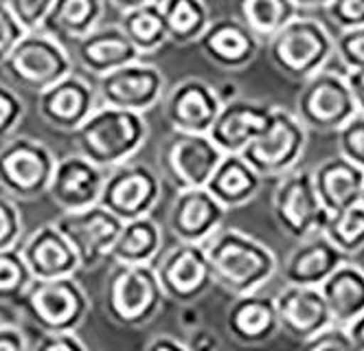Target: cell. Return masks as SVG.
Instances as JSON below:
<instances>
[{"label":"cell","instance_id":"cell-2","mask_svg":"<svg viewBox=\"0 0 364 351\" xmlns=\"http://www.w3.org/2000/svg\"><path fill=\"white\" fill-rule=\"evenodd\" d=\"M204 248L215 283L232 296L257 292L277 270V257L264 241L237 229H218L204 241Z\"/></svg>","mask_w":364,"mask_h":351},{"label":"cell","instance_id":"cell-23","mask_svg":"<svg viewBox=\"0 0 364 351\" xmlns=\"http://www.w3.org/2000/svg\"><path fill=\"white\" fill-rule=\"evenodd\" d=\"M20 253L27 261L33 279H55L75 275L80 270L77 253L55 226V222L38 226L20 246Z\"/></svg>","mask_w":364,"mask_h":351},{"label":"cell","instance_id":"cell-8","mask_svg":"<svg viewBox=\"0 0 364 351\" xmlns=\"http://www.w3.org/2000/svg\"><path fill=\"white\" fill-rule=\"evenodd\" d=\"M58 158L42 141L9 137L0 145V187L14 200H33L46 194Z\"/></svg>","mask_w":364,"mask_h":351},{"label":"cell","instance_id":"cell-25","mask_svg":"<svg viewBox=\"0 0 364 351\" xmlns=\"http://www.w3.org/2000/svg\"><path fill=\"white\" fill-rule=\"evenodd\" d=\"M226 330L242 345H262L279 332L272 296L235 294L226 312Z\"/></svg>","mask_w":364,"mask_h":351},{"label":"cell","instance_id":"cell-38","mask_svg":"<svg viewBox=\"0 0 364 351\" xmlns=\"http://www.w3.org/2000/svg\"><path fill=\"white\" fill-rule=\"evenodd\" d=\"M333 53L345 68H364V24L353 29H341V33L333 38Z\"/></svg>","mask_w":364,"mask_h":351},{"label":"cell","instance_id":"cell-51","mask_svg":"<svg viewBox=\"0 0 364 351\" xmlns=\"http://www.w3.org/2000/svg\"><path fill=\"white\" fill-rule=\"evenodd\" d=\"M110 5H114L117 9L121 11H127V9H134L139 5H145V3H151V0H108Z\"/></svg>","mask_w":364,"mask_h":351},{"label":"cell","instance_id":"cell-24","mask_svg":"<svg viewBox=\"0 0 364 351\" xmlns=\"http://www.w3.org/2000/svg\"><path fill=\"white\" fill-rule=\"evenodd\" d=\"M75 58L95 77L106 75L119 66L136 62L141 58L139 48L129 42L121 26H95L90 33L77 40Z\"/></svg>","mask_w":364,"mask_h":351},{"label":"cell","instance_id":"cell-5","mask_svg":"<svg viewBox=\"0 0 364 351\" xmlns=\"http://www.w3.org/2000/svg\"><path fill=\"white\" fill-rule=\"evenodd\" d=\"M18 303L40 332L77 330L90 312V299L75 275L33 279Z\"/></svg>","mask_w":364,"mask_h":351},{"label":"cell","instance_id":"cell-17","mask_svg":"<svg viewBox=\"0 0 364 351\" xmlns=\"http://www.w3.org/2000/svg\"><path fill=\"white\" fill-rule=\"evenodd\" d=\"M108 169L95 165L80 152L58 158L46 194L62 211L84 209L99 202L101 187Z\"/></svg>","mask_w":364,"mask_h":351},{"label":"cell","instance_id":"cell-15","mask_svg":"<svg viewBox=\"0 0 364 351\" xmlns=\"http://www.w3.org/2000/svg\"><path fill=\"white\" fill-rule=\"evenodd\" d=\"M222 156L209 134L173 130L163 150V169L176 189L204 187Z\"/></svg>","mask_w":364,"mask_h":351},{"label":"cell","instance_id":"cell-4","mask_svg":"<svg viewBox=\"0 0 364 351\" xmlns=\"http://www.w3.org/2000/svg\"><path fill=\"white\" fill-rule=\"evenodd\" d=\"M163 303L165 292L151 263H117L106 285V312L117 325H147Z\"/></svg>","mask_w":364,"mask_h":351},{"label":"cell","instance_id":"cell-52","mask_svg":"<svg viewBox=\"0 0 364 351\" xmlns=\"http://www.w3.org/2000/svg\"><path fill=\"white\" fill-rule=\"evenodd\" d=\"M299 9H316V7H327L331 0H292Z\"/></svg>","mask_w":364,"mask_h":351},{"label":"cell","instance_id":"cell-1","mask_svg":"<svg viewBox=\"0 0 364 351\" xmlns=\"http://www.w3.org/2000/svg\"><path fill=\"white\" fill-rule=\"evenodd\" d=\"M143 112L99 103L88 119L73 130L77 152L103 169H112L132 158L147 141Z\"/></svg>","mask_w":364,"mask_h":351},{"label":"cell","instance_id":"cell-10","mask_svg":"<svg viewBox=\"0 0 364 351\" xmlns=\"http://www.w3.org/2000/svg\"><path fill=\"white\" fill-rule=\"evenodd\" d=\"M274 220L294 239L323 233L329 211L321 204L309 169H290L281 176L272 198Z\"/></svg>","mask_w":364,"mask_h":351},{"label":"cell","instance_id":"cell-14","mask_svg":"<svg viewBox=\"0 0 364 351\" xmlns=\"http://www.w3.org/2000/svg\"><path fill=\"white\" fill-rule=\"evenodd\" d=\"M163 93H165L163 73L151 64H141L139 60L101 75L97 82L99 103L123 108V110H134V112L151 110L161 101Z\"/></svg>","mask_w":364,"mask_h":351},{"label":"cell","instance_id":"cell-45","mask_svg":"<svg viewBox=\"0 0 364 351\" xmlns=\"http://www.w3.org/2000/svg\"><path fill=\"white\" fill-rule=\"evenodd\" d=\"M36 347L42 351H84L86 342L75 334V330H62V332H40Z\"/></svg>","mask_w":364,"mask_h":351},{"label":"cell","instance_id":"cell-47","mask_svg":"<svg viewBox=\"0 0 364 351\" xmlns=\"http://www.w3.org/2000/svg\"><path fill=\"white\" fill-rule=\"evenodd\" d=\"M345 79H347V86L351 90V97H353V103L358 108V112L364 115V68L349 70L345 75Z\"/></svg>","mask_w":364,"mask_h":351},{"label":"cell","instance_id":"cell-9","mask_svg":"<svg viewBox=\"0 0 364 351\" xmlns=\"http://www.w3.org/2000/svg\"><path fill=\"white\" fill-rule=\"evenodd\" d=\"M301 84L294 115L307 130L336 132L358 112L345 75L321 68Z\"/></svg>","mask_w":364,"mask_h":351},{"label":"cell","instance_id":"cell-19","mask_svg":"<svg viewBox=\"0 0 364 351\" xmlns=\"http://www.w3.org/2000/svg\"><path fill=\"white\" fill-rule=\"evenodd\" d=\"M226 209L206 187L178 189L169 211V229L178 241L204 244L224 222Z\"/></svg>","mask_w":364,"mask_h":351},{"label":"cell","instance_id":"cell-53","mask_svg":"<svg viewBox=\"0 0 364 351\" xmlns=\"http://www.w3.org/2000/svg\"><path fill=\"white\" fill-rule=\"evenodd\" d=\"M360 204L364 206V184H362V194H360Z\"/></svg>","mask_w":364,"mask_h":351},{"label":"cell","instance_id":"cell-6","mask_svg":"<svg viewBox=\"0 0 364 351\" xmlns=\"http://www.w3.org/2000/svg\"><path fill=\"white\" fill-rule=\"evenodd\" d=\"M307 127L283 108H272L266 127L240 152L262 178H281L296 167L305 152Z\"/></svg>","mask_w":364,"mask_h":351},{"label":"cell","instance_id":"cell-7","mask_svg":"<svg viewBox=\"0 0 364 351\" xmlns=\"http://www.w3.org/2000/svg\"><path fill=\"white\" fill-rule=\"evenodd\" d=\"M0 66L5 68L11 82L33 93L44 90L73 73V60L66 48L44 29L24 33Z\"/></svg>","mask_w":364,"mask_h":351},{"label":"cell","instance_id":"cell-36","mask_svg":"<svg viewBox=\"0 0 364 351\" xmlns=\"http://www.w3.org/2000/svg\"><path fill=\"white\" fill-rule=\"evenodd\" d=\"M31 281V270L20 253V246L16 244L9 248H0V303L20 301V296Z\"/></svg>","mask_w":364,"mask_h":351},{"label":"cell","instance_id":"cell-43","mask_svg":"<svg viewBox=\"0 0 364 351\" xmlns=\"http://www.w3.org/2000/svg\"><path fill=\"white\" fill-rule=\"evenodd\" d=\"M327 14L338 29H353L364 24V0H331Z\"/></svg>","mask_w":364,"mask_h":351},{"label":"cell","instance_id":"cell-22","mask_svg":"<svg viewBox=\"0 0 364 351\" xmlns=\"http://www.w3.org/2000/svg\"><path fill=\"white\" fill-rule=\"evenodd\" d=\"M222 105L218 88L206 84L204 79H185L171 88L165 101V117L178 132L206 134L215 121Z\"/></svg>","mask_w":364,"mask_h":351},{"label":"cell","instance_id":"cell-32","mask_svg":"<svg viewBox=\"0 0 364 351\" xmlns=\"http://www.w3.org/2000/svg\"><path fill=\"white\" fill-rule=\"evenodd\" d=\"M119 26L129 38V42L139 48L141 56L159 51L167 42V26L161 11V0H151V3L123 11Z\"/></svg>","mask_w":364,"mask_h":351},{"label":"cell","instance_id":"cell-3","mask_svg":"<svg viewBox=\"0 0 364 351\" xmlns=\"http://www.w3.org/2000/svg\"><path fill=\"white\" fill-rule=\"evenodd\" d=\"M331 56L333 36L316 18H303L296 14L274 36L268 38L270 62L281 75L294 79V82H303L325 68Z\"/></svg>","mask_w":364,"mask_h":351},{"label":"cell","instance_id":"cell-42","mask_svg":"<svg viewBox=\"0 0 364 351\" xmlns=\"http://www.w3.org/2000/svg\"><path fill=\"white\" fill-rule=\"evenodd\" d=\"M22 233V215L11 196L0 194V248L16 246Z\"/></svg>","mask_w":364,"mask_h":351},{"label":"cell","instance_id":"cell-11","mask_svg":"<svg viewBox=\"0 0 364 351\" xmlns=\"http://www.w3.org/2000/svg\"><path fill=\"white\" fill-rule=\"evenodd\" d=\"M163 192V180L147 165L121 163L108 169L101 187L99 204L114 213L121 222L149 215L159 204Z\"/></svg>","mask_w":364,"mask_h":351},{"label":"cell","instance_id":"cell-28","mask_svg":"<svg viewBox=\"0 0 364 351\" xmlns=\"http://www.w3.org/2000/svg\"><path fill=\"white\" fill-rule=\"evenodd\" d=\"M262 182L264 178L242 154H224L204 187L228 211L250 202L259 194Z\"/></svg>","mask_w":364,"mask_h":351},{"label":"cell","instance_id":"cell-20","mask_svg":"<svg viewBox=\"0 0 364 351\" xmlns=\"http://www.w3.org/2000/svg\"><path fill=\"white\" fill-rule=\"evenodd\" d=\"M274 310L279 318V330L294 340L303 342L331 323L323 294L314 285L285 283L274 296Z\"/></svg>","mask_w":364,"mask_h":351},{"label":"cell","instance_id":"cell-18","mask_svg":"<svg viewBox=\"0 0 364 351\" xmlns=\"http://www.w3.org/2000/svg\"><path fill=\"white\" fill-rule=\"evenodd\" d=\"M272 108L274 105L255 99L230 97L222 101L220 112L206 134L224 154H240L266 127Z\"/></svg>","mask_w":364,"mask_h":351},{"label":"cell","instance_id":"cell-33","mask_svg":"<svg viewBox=\"0 0 364 351\" xmlns=\"http://www.w3.org/2000/svg\"><path fill=\"white\" fill-rule=\"evenodd\" d=\"M167 26V40L173 44H191L209 26L211 14L204 0H161Z\"/></svg>","mask_w":364,"mask_h":351},{"label":"cell","instance_id":"cell-21","mask_svg":"<svg viewBox=\"0 0 364 351\" xmlns=\"http://www.w3.org/2000/svg\"><path fill=\"white\" fill-rule=\"evenodd\" d=\"M204 58L218 68L242 70L257 58L259 40L237 18H218L196 40Z\"/></svg>","mask_w":364,"mask_h":351},{"label":"cell","instance_id":"cell-41","mask_svg":"<svg viewBox=\"0 0 364 351\" xmlns=\"http://www.w3.org/2000/svg\"><path fill=\"white\" fill-rule=\"evenodd\" d=\"M305 349L311 351H353L347 328L341 323H327L323 330H318L314 336H309L307 340L301 342Z\"/></svg>","mask_w":364,"mask_h":351},{"label":"cell","instance_id":"cell-48","mask_svg":"<svg viewBox=\"0 0 364 351\" xmlns=\"http://www.w3.org/2000/svg\"><path fill=\"white\" fill-rule=\"evenodd\" d=\"M147 351H189V345L185 340H180L173 334H161L151 338L147 345Z\"/></svg>","mask_w":364,"mask_h":351},{"label":"cell","instance_id":"cell-50","mask_svg":"<svg viewBox=\"0 0 364 351\" xmlns=\"http://www.w3.org/2000/svg\"><path fill=\"white\" fill-rule=\"evenodd\" d=\"M187 345H189V349H218L220 347V340L211 332L198 330V332H193V340L187 342Z\"/></svg>","mask_w":364,"mask_h":351},{"label":"cell","instance_id":"cell-35","mask_svg":"<svg viewBox=\"0 0 364 351\" xmlns=\"http://www.w3.org/2000/svg\"><path fill=\"white\" fill-rule=\"evenodd\" d=\"M323 235L347 257L364 251V206L358 202L331 213Z\"/></svg>","mask_w":364,"mask_h":351},{"label":"cell","instance_id":"cell-29","mask_svg":"<svg viewBox=\"0 0 364 351\" xmlns=\"http://www.w3.org/2000/svg\"><path fill=\"white\" fill-rule=\"evenodd\" d=\"M333 323L347 325L364 312V270L347 259L318 285Z\"/></svg>","mask_w":364,"mask_h":351},{"label":"cell","instance_id":"cell-13","mask_svg":"<svg viewBox=\"0 0 364 351\" xmlns=\"http://www.w3.org/2000/svg\"><path fill=\"white\" fill-rule=\"evenodd\" d=\"M154 268L165 299L176 303H193L215 283L206 248L196 241H178Z\"/></svg>","mask_w":364,"mask_h":351},{"label":"cell","instance_id":"cell-30","mask_svg":"<svg viewBox=\"0 0 364 351\" xmlns=\"http://www.w3.org/2000/svg\"><path fill=\"white\" fill-rule=\"evenodd\" d=\"M163 246V231L149 215L125 220L110 248L117 263H151Z\"/></svg>","mask_w":364,"mask_h":351},{"label":"cell","instance_id":"cell-46","mask_svg":"<svg viewBox=\"0 0 364 351\" xmlns=\"http://www.w3.org/2000/svg\"><path fill=\"white\" fill-rule=\"evenodd\" d=\"M29 347L24 332L16 325H0V351H24Z\"/></svg>","mask_w":364,"mask_h":351},{"label":"cell","instance_id":"cell-31","mask_svg":"<svg viewBox=\"0 0 364 351\" xmlns=\"http://www.w3.org/2000/svg\"><path fill=\"white\" fill-rule=\"evenodd\" d=\"M103 16V0H55L42 29L58 40L77 42L90 33Z\"/></svg>","mask_w":364,"mask_h":351},{"label":"cell","instance_id":"cell-49","mask_svg":"<svg viewBox=\"0 0 364 351\" xmlns=\"http://www.w3.org/2000/svg\"><path fill=\"white\" fill-rule=\"evenodd\" d=\"M345 328H347L353 351H364V312L355 316L353 320H349Z\"/></svg>","mask_w":364,"mask_h":351},{"label":"cell","instance_id":"cell-12","mask_svg":"<svg viewBox=\"0 0 364 351\" xmlns=\"http://www.w3.org/2000/svg\"><path fill=\"white\" fill-rule=\"evenodd\" d=\"M121 220L103 204L95 202L84 209L64 211L55 226L70 241L80 259V268H95L103 259H110V248L121 231Z\"/></svg>","mask_w":364,"mask_h":351},{"label":"cell","instance_id":"cell-16","mask_svg":"<svg viewBox=\"0 0 364 351\" xmlns=\"http://www.w3.org/2000/svg\"><path fill=\"white\" fill-rule=\"evenodd\" d=\"M38 95V112L53 127L73 132L80 127L88 115L99 105L97 88L90 86L84 77L68 73L55 84L46 86Z\"/></svg>","mask_w":364,"mask_h":351},{"label":"cell","instance_id":"cell-34","mask_svg":"<svg viewBox=\"0 0 364 351\" xmlns=\"http://www.w3.org/2000/svg\"><path fill=\"white\" fill-rule=\"evenodd\" d=\"M240 14L257 40H268L299 14V7L292 0H242Z\"/></svg>","mask_w":364,"mask_h":351},{"label":"cell","instance_id":"cell-37","mask_svg":"<svg viewBox=\"0 0 364 351\" xmlns=\"http://www.w3.org/2000/svg\"><path fill=\"white\" fill-rule=\"evenodd\" d=\"M338 154L364 172V115L355 112L345 125L336 130Z\"/></svg>","mask_w":364,"mask_h":351},{"label":"cell","instance_id":"cell-44","mask_svg":"<svg viewBox=\"0 0 364 351\" xmlns=\"http://www.w3.org/2000/svg\"><path fill=\"white\" fill-rule=\"evenodd\" d=\"M27 33L18 18L11 14L5 0H0V64L9 56V51L18 44V40Z\"/></svg>","mask_w":364,"mask_h":351},{"label":"cell","instance_id":"cell-40","mask_svg":"<svg viewBox=\"0 0 364 351\" xmlns=\"http://www.w3.org/2000/svg\"><path fill=\"white\" fill-rule=\"evenodd\" d=\"M22 119H24V101L14 88L0 84V141L9 139Z\"/></svg>","mask_w":364,"mask_h":351},{"label":"cell","instance_id":"cell-27","mask_svg":"<svg viewBox=\"0 0 364 351\" xmlns=\"http://www.w3.org/2000/svg\"><path fill=\"white\" fill-rule=\"evenodd\" d=\"M314 189L318 194L321 204L329 211H343L351 204L360 202L362 184H364V172L353 165L345 156H331L311 172Z\"/></svg>","mask_w":364,"mask_h":351},{"label":"cell","instance_id":"cell-26","mask_svg":"<svg viewBox=\"0 0 364 351\" xmlns=\"http://www.w3.org/2000/svg\"><path fill=\"white\" fill-rule=\"evenodd\" d=\"M301 241L303 244L288 257V261L283 266V279L285 283L292 285L318 288L347 259V255L338 251L323 233L309 235Z\"/></svg>","mask_w":364,"mask_h":351},{"label":"cell","instance_id":"cell-39","mask_svg":"<svg viewBox=\"0 0 364 351\" xmlns=\"http://www.w3.org/2000/svg\"><path fill=\"white\" fill-rule=\"evenodd\" d=\"M5 3L24 26V31H38L44 26V20L55 0H5Z\"/></svg>","mask_w":364,"mask_h":351}]
</instances>
